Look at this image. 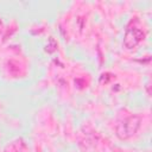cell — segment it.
Returning a JSON list of instances; mask_svg holds the SVG:
<instances>
[{
	"instance_id": "1",
	"label": "cell",
	"mask_w": 152,
	"mask_h": 152,
	"mask_svg": "<svg viewBox=\"0 0 152 152\" xmlns=\"http://www.w3.org/2000/svg\"><path fill=\"white\" fill-rule=\"evenodd\" d=\"M141 119L137 115H131L126 119H124L118 126H116V134L120 139H128L133 134L137 133V131L140 127Z\"/></svg>"
},
{
	"instance_id": "2",
	"label": "cell",
	"mask_w": 152,
	"mask_h": 152,
	"mask_svg": "<svg viewBox=\"0 0 152 152\" xmlns=\"http://www.w3.org/2000/svg\"><path fill=\"white\" fill-rule=\"evenodd\" d=\"M142 39H144V32L138 27H132L126 31V34L124 38V45L127 49H133Z\"/></svg>"
}]
</instances>
